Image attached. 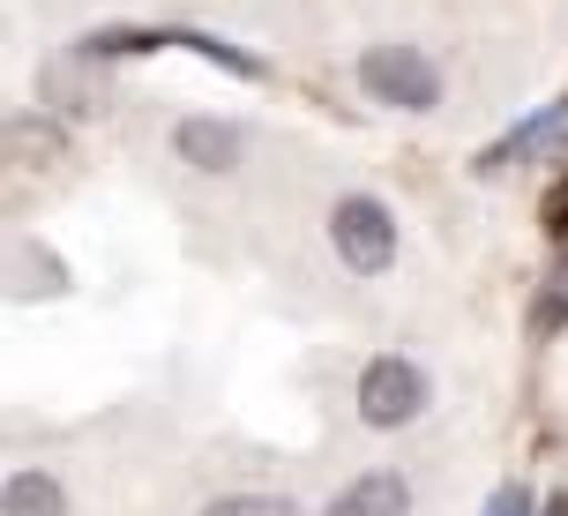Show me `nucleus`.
<instances>
[{"instance_id": "1", "label": "nucleus", "mask_w": 568, "mask_h": 516, "mask_svg": "<svg viewBox=\"0 0 568 516\" xmlns=\"http://www.w3.org/2000/svg\"><path fill=\"white\" fill-rule=\"evenodd\" d=\"M359 90L389 113H434L442 105V68L419 45H367L359 53Z\"/></svg>"}, {"instance_id": "2", "label": "nucleus", "mask_w": 568, "mask_h": 516, "mask_svg": "<svg viewBox=\"0 0 568 516\" xmlns=\"http://www.w3.org/2000/svg\"><path fill=\"white\" fill-rule=\"evenodd\" d=\"M329 240H337V262L352 277H382L397 262V217L382 195H344L329 210Z\"/></svg>"}, {"instance_id": "3", "label": "nucleus", "mask_w": 568, "mask_h": 516, "mask_svg": "<svg viewBox=\"0 0 568 516\" xmlns=\"http://www.w3.org/2000/svg\"><path fill=\"white\" fill-rule=\"evenodd\" d=\"M426 397H434V389H426V374L412 367L404 352H382V360L359 367V419H367V427H412L426 412Z\"/></svg>"}, {"instance_id": "4", "label": "nucleus", "mask_w": 568, "mask_h": 516, "mask_svg": "<svg viewBox=\"0 0 568 516\" xmlns=\"http://www.w3.org/2000/svg\"><path fill=\"white\" fill-rule=\"evenodd\" d=\"M568 143V98H554V105H539V113H524L501 135V143H486L479 158H471V172H509V165H524V158H546V150H561Z\"/></svg>"}, {"instance_id": "5", "label": "nucleus", "mask_w": 568, "mask_h": 516, "mask_svg": "<svg viewBox=\"0 0 568 516\" xmlns=\"http://www.w3.org/2000/svg\"><path fill=\"white\" fill-rule=\"evenodd\" d=\"M172 158L195 172H232L240 158H247V135L232 128V120H210V113H187L180 128H172Z\"/></svg>"}, {"instance_id": "6", "label": "nucleus", "mask_w": 568, "mask_h": 516, "mask_svg": "<svg viewBox=\"0 0 568 516\" xmlns=\"http://www.w3.org/2000/svg\"><path fill=\"white\" fill-rule=\"evenodd\" d=\"M404 509H412V487H404L397 472H367V479H352L322 516H404Z\"/></svg>"}, {"instance_id": "7", "label": "nucleus", "mask_w": 568, "mask_h": 516, "mask_svg": "<svg viewBox=\"0 0 568 516\" xmlns=\"http://www.w3.org/2000/svg\"><path fill=\"white\" fill-rule=\"evenodd\" d=\"M8 516H68V487H60L53 472H38V464H23V472H8Z\"/></svg>"}, {"instance_id": "8", "label": "nucleus", "mask_w": 568, "mask_h": 516, "mask_svg": "<svg viewBox=\"0 0 568 516\" xmlns=\"http://www.w3.org/2000/svg\"><path fill=\"white\" fill-rule=\"evenodd\" d=\"M202 516H307V509L284 502V494H225V502H210Z\"/></svg>"}, {"instance_id": "9", "label": "nucleus", "mask_w": 568, "mask_h": 516, "mask_svg": "<svg viewBox=\"0 0 568 516\" xmlns=\"http://www.w3.org/2000/svg\"><path fill=\"white\" fill-rule=\"evenodd\" d=\"M8 150H16V158H60V135L38 128V120H16V128H8Z\"/></svg>"}, {"instance_id": "10", "label": "nucleus", "mask_w": 568, "mask_h": 516, "mask_svg": "<svg viewBox=\"0 0 568 516\" xmlns=\"http://www.w3.org/2000/svg\"><path fill=\"white\" fill-rule=\"evenodd\" d=\"M539 330H568V262H554V277H546V300H539Z\"/></svg>"}, {"instance_id": "11", "label": "nucleus", "mask_w": 568, "mask_h": 516, "mask_svg": "<svg viewBox=\"0 0 568 516\" xmlns=\"http://www.w3.org/2000/svg\"><path fill=\"white\" fill-rule=\"evenodd\" d=\"M479 516H539V509H531V487H516V479H509V487H494V502H486Z\"/></svg>"}, {"instance_id": "12", "label": "nucleus", "mask_w": 568, "mask_h": 516, "mask_svg": "<svg viewBox=\"0 0 568 516\" xmlns=\"http://www.w3.org/2000/svg\"><path fill=\"white\" fill-rule=\"evenodd\" d=\"M539 225L554 232V240H568V180H561V188H546V202H539Z\"/></svg>"}, {"instance_id": "13", "label": "nucleus", "mask_w": 568, "mask_h": 516, "mask_svg": "<svg viewBox=\"0 0 568 516\" xmlns=\"http://www.w3.org/2000/svg\"><path fill=\"white\" fill-rule=\"evenodd\" d=\"M546 516H568V494H546Z\"/></svg>"}]
</instances>
